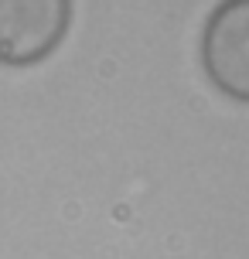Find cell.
I'll use <instances>...</instances> for the list:
<instances>
[{
	"instance_id": "6da1fadb",
	"label": "cell",
	"mask_w": 249,
	"mask_h": 259,
	"mask_svg": "<svg viewBox=\"0 0 249 259\" xmlns=\"http://www.w3.org/2000/svg\"><path fill=\"white\" fill-rule=\"evenodd\" d=\"M72 0H0V65H34L62 45Z\"/></svg>"
},
{
	"instance_id": "7a4b0ae2",
	"label": "cell",
	"mask_w": 249,
	"mask_h": 259,
	"mask_svg": "<svg viewBox=\"0 0 249 259\" xmlns=\"http://www.w3.org/2000/svg\"><path fill=\"white\" fill-rule=\"evenodd\" d=\"M201 65L219 92L249 103V0H222L209 14Z\"/></svg>"
}]
</instances>
